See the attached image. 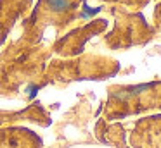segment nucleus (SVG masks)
I'll return each instance as SVG.
<instances>
[{
    "instance_id": "obj_1",
    "label": "nucleus",
    "mask_w": 161,
    "mask_h": 148,
    "mask_svg": "<svg viewBox=\"0 0 161 148\" xmlns=\"http://www.w3.org/2000/svg\"><path fill=\"white\" fill-rule=\"evenodd\" d=\"M49 52L21 40L12 43L0 54V95H18L23 91L26 100H31L42 88L40 72Z\"/></svg>"
},
{
    "instance_id": "obj_2",
    "label": "nucleus",
    "mask_w": 161,
    "mask_h": 148,
    "mask_svg": "<svg viewBox=\"0 0 161 148\" xmlns=\"http://www.w3.org/2000/svg\"><path fill=\"white\" fill-rule=\"evenodd\" d=\"M80 3L81 0H38V5L35 7L31 16L23 23V40L28 43H36L47 26L63 29L76 17Z\"/></svg>"
},
{
    "instance_id": "obj_3",
    "label": "nucleus",
    "mask_w": 161,
    "mask_h": 148,
    "mask_svg": "<svg viewBox=\"0 0 161 148\" xmlns=\"http://www.w3.org/2000/svg\"><path fill=\"white\" fill-rule=\"evenodd\" d=\"M31 0H0V43L11 31L14 21L26 12Z\"/></svg>"
},
{
    "instance_id": "obj_4",
    "label": "nucleus",
    "mask_w": 161,
    "mask_h": 148,
    "mask_svg": "<svg viewBox=\"0 0 161 148\" xmlns=\"http://www.w3.org/2000/svg\"><path fill=\"white\" fill-rule=\"evenodd\" d=\"M16 119H31L40 124H47V120H43V109L40 107V103L28 107L23 112H12V114L0 112V122H9V120H16Z\"/></svg>"
}]
</instances>
